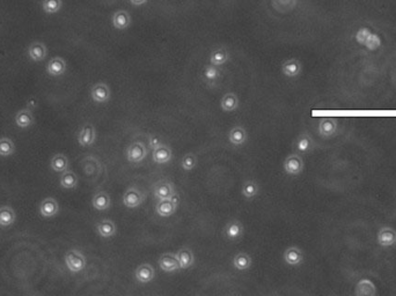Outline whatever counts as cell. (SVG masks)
I'll return each mask as SVG.
<instances>
[{"label": "cell", "instance_id": "obj_1", "mask_svg": "<svg viewBox=\"0 0 396 296\" xmlns=\"http://www.w3.org/2000/svg\"><path fill=\"white\" fill-rule=\"evenodd\" d=\"M65 265L71 273H79L86 267V257L81 251L77 249L68 250L64 257Z\"/></svg>", "mask_w": 396, "mask_h": 296}, {"label": "cell", "instance_id": "obj_2", "mask_svg": "<svg viewBox=\"0 0 396 296\" xmlns=\"http://www.w3.org/2000/svg\"><path fill=\"white\" fill-rule=\"evenodd\" d=\"M283 168L285 170V173H286L287 175H290V176H293V177L300 176L301 174H303L304 168H305L303 157H301L300 154H298V153L290 154V155H287V157L284 161Z\"/></svg>", "mask_w": 396, "mask_h": 296}, {"label": "cell", "instance_id": "obj_3", "mask_svg": "<svg viewBox=\"0 0 396 296\" xmlns=\"http://www.w3.org/2000/svg\"><path fill=\"white\" fill-rule=\"evenodd\" d=\"M145 200V194L142 193L140 189H138L137 186H130L126 189V191L123 194L122 201L123 205L128 208H137L144 202Z\"/></svg>", "mask_w": 396, "mask_h": 296}, {"label": "cell", "instance_id": "obj_4", "mask_svg": "<svg viewBox=\"0 0 396 296\" xmlns=\"http://www.w3.org/2000/svg\"><path fill=\"white\" fill-rule=\"evenodd\" d=\"M377 243L381 248H391L396 244V229L390 226H382L378 229Z\"/></svg>", "mask_w": 396, "mask_h": 296}, {"label": "cell", "instance_id": "obj_5", "mask_svg": "<svg viewBox=\"0 0 396 296\" xmlns=\"http://www.w3.org/2000/svg\"><path fill=\"white\" fill-rule=\"evenodd\" d=\"M318 135L326 139L333 138L337 135L338 132V120L334 117H323L320 119L318 123Z\"/></svg>", "mask_w": 396, "mask_h": 296}, {"label": "cell", "instance_id": "obj_6", "mask_svg": "<svg viewBox=\"0 0 396 296\" xmlns=\"http://www.w3.org/2000/svg\"><path fill=\"white\" fill-rule=\"evenodd\" d=\"M146 155H148V149L140 141H134L126 149V159L133 164L140 163L142 160H145Z\"/></svg>", "mask_w": 396, "mask_h": 296}, {"label": "cell", "instance_id": "obj_7", "mask_svg": "<svg viewBox=\"0 0 396 296\" xmlns=\"http://www.w3.org/2000/svg\"><path fill=\"white\" fill-rule=\"evenodd\" d=\"M91 97L94 102L97 104H104L109 102L112 97L109 86L105 82H97L91 89Z\"/></svg>", "mask_w": 396, "mask_h": 296}, {"label": "cell", "instance_id": "obj_8", "mask_svg": "<svg viewBox=\"0 0 396 296\" xmlns=\"http://www.w3.org/2000/svg\"><path fill=\"white\" fill-rule=\"evenodd\" d=\"M281 73L289 79H296L303 73V64L299 59L290 58L281 64Z\"/></svg>", "mask_w": 396, "mask_h": 296}, {"label": "cell", "instance_id": "obj_9", "mask_svg": "<svg viewBox=\"0 0 396 296\" xmlns=\"http://www.w3.org/2000/svg\"><path fill=\"white\" fill-rule=\"evenodd\" d=\"M27 55H28V58H29L31 62H35V63L43 62V60L46 59V57L48 56V48L43 42L36 40V42H32L29 44V47L27 49Z\"/></svg>", "mask_w": 396, "mask_h": 296}, {"label": "cell", "instance_id": "obj_10", "mask_svg": "<svg viewBox=\"0 0 396 296\" xmlns=\"http://www.w3.org/2000/svg\"><path fill=\"white\" fill-rule=\"evenodd\" d=\"M96 139V131L94 125L91 123H86L83 128L80 129L78 133V144L81 147H89Z\"/></svg>", "mask_w": 396, "mask_h": 296}, {"label": "cell", "instance_id": "obj_11", "mask_svg": "<svg viewBox=\"0 0 396 296\" xmlns=\"http://www.w3.org/2000/svg\"><path fill=\"white\" fill-rule=\"evenodd\" d=\"M67 65H66V60L62 57H54L49 60L46 67V71L48 73V75L52 76V78H58V76H62L65 74L66 72Z\"/></svg>", "mask_w": 396, "mask_h": 296}, {"label": "cell", "instance_id": "obj_12", "mask_svg": "<svg viewBox=\"0 0 396 296\" xmlns=\"http://www.w3.org/2000/svg\"><path fill=\"white\" fill-rule=\"evenodd\" d=\"M40 216L44 219H51L59 213V204L55 198L48 197L40 204Z\"/></svg>", "mask_w": 396, "mask_h": 296}, {"label": "cell", "instance_id": "obj_13", "mask_svg": "<svg viewBox=\"0 0 396 296\" xmlns=\"http://www.w3.org/2000/svg\"><path fill=\"white\" fill-rule=\"evenodd\" d=\"M177 209V198L174 196L170 199L159 200L156 206V212L159 217L161 218H169L176 212Z\"/></svg>", "mask_w": 396, "mask_h": 296}, {"label": "cell", "instance_id": "obj_14", "mask_svg": "<svg viewBox=\"0 0 396 296\" xmlns=\"http://www.w3.org/2000/svg\"><path fill=\"white\" fill-rule=\"evenodd\" d=\"M158 264L159 267H160L163 272L166 273H173V272H176L178 270H181L177 257L175 253H169V252L163 253L162 256L159 258Z\"/></svg>", "mask_w": 396, "mask_h": 296}, {"label": "cell", "instance_id": "obj_15", "mask_svg": "<svg viewBox=\"0 0 396 296\" xmlns=\"http://www.w3.org/2000/svg\"><path fill=\"white\" fill-rule=\"evenodd\" d=\"M377 294V285L369 278H362L354 286V295L357 296H375Z\"/></svg>", "mask_w": 396, "mask_h": 296}, {"label": "cell", "instance_id": "obj_16", "mask_svg": "<svg viewBox=\"0 0 396 296\" xmlns=\"http://www.w3.org/2000/svg\"><path fill=\"white\" fill-rule=\"evenodd\" d=\"M314 147H315V144H314L313 138L309 133L303 132L298 136L295 144L296 152L298 154H300L301 155V154L311 153L314 149Z\"/></svg>", "mask_w": 396, "mask_h": 296}, {"label": "cell", "instance_id": "obj_17", "mask_svg": "<svg viewBox=\"0 0 396 296\" xmlns=\"http://www.w3.org/2000/svg\"><path fill=\"white\" fill-rule=\"evenodd\" d=\"M304 252L299 246H289L283 253V259L290 266H299L304 262Z\"/></svg>", "mask_w": 396, "mask_h": 296}, {"label": "cell", "instance_id": "obj_18", "mask_svg": "<svg viewBox=\"0 0 396 296\" xmlns=\"http://www.w3.org/2000/svg\"><path fill=\"white\" fill-rule=\"evenodd\" d=\"M154 196L158 200L170 199L175 196L174 184L169 181H160L154 186Z\"/></svg>", "mask_w": 396, "mask_h": 296}, {"label": "cell", "instance_id": "obj_19", "mask_svg": "<svg viewBox=\"0 0 396 296\" xmlns=\"http://www.w3.org/2000/svg\"><path fill=\"white\" fill-rule=\"evenodd\" d=\"M112 24L116 30H126L131 24V15L128 11L118 10L112 16Z\"/></svg>", "mask_w": 396, "mask_h": 296}, {"label": "cell", "instance_id": "obj_20", "mask_svg": "<svg viewBox=\"0 0 396 296\" xmlns=\"http://www.w3.org/2000/svg\"><path fill=\"white\" fill-rule=\"evenodd\" d=\"M152 159L158 164H166L173 159V151L167 145H158L153 148Z\"/></svg>", "mask_w": 396, "mask_h": 296}, {"label": "cell", "instance_id": "obj_21", "mask_svg": "<svg viewBox=\"0 0 396 296\" xmlns=\"http://www.w3.org/2000/svg\"><path fill=\"white\" fill-rule=\"evenodd\" d=\"M134 277H136V280L138 282L149 283L156 277V272H154L152 265L145 263V264H140L137 267L136 271H134Z\"/></svg>", "mask_w": 396, "mask_h": 296}, {"label": "cell", "instance_id": "obj_22", "mask_svg": "<svg viewBox=\"0 0 396 296\" xmlns=\"http://www.w3.org/2000/svg\"><path fill=\"white\" fill-rule=\"evenodd\" d=\"M96 233L102 238H110L117 233V226L112 220H101L96 224Z\"/></svg>", "mask_w": 396, "mask_h": 296}, {"label": "cell", "instance_id": "obj_23", "mask_svg": "<svg viewBox=\"0 0 396 296\" xmlns=\"http://www.w3.org/2000/svg\"><path fill=\"white\" fill-rule=\"evenodd\" d=\"M243 226L239 220H231L224 228V234L230 241H236L243 235Z\"/></svg>", "mask_w": 396, "mask_h": 296}, {"label": "cell", "instance_id": "obj_24", "mask_svg": "<svg viewBox=\"0 0 396 296\" xmlns=\"http://www.w3.org/2000/svg\"><path fill=\"white\" fill-rule=\"evenodd\" d=\"M14 123L19 129H28L34 124V116L29 109H21L15 113Z\"/></svg>", "mask_w": 396, "mask_h": 296}, {"label": "cell", "instance_id": "obj_25", "mask_svg": "<svg viewBox=\"0 0 396 296\" xmlns=\"http://www.w3.org/2000/svg\"><path fill=\"white\" fill-rule=\"evenodd\" d=\"M175 255H176L181 270H188L194 265L195 256H194L193 250H191L190 248L183 246V248L177 250V252Z\"/></svg>", "mask_w": 396, "mask_h": 296}, {"label": "cell", "instance_id": "obj_26", "mask_svg": "<svg viewBox=\"0 0 396 296\" xmlns=\"http://www.w3.org/2000/svg\"><path fill=\"white\" fill-rule=\"evenodd\" d=\"M220 108L225 112H234L239 108V97L234 93H226L220 100Z\"/></svg>", "mask_w": 396, "mask_h": 296}, {"label": "cell", "instance_id": "obj_27", "mask_svg": "<svg viewBox=\"0 0 396 296\" xmlns=\"http://www.w3.org/2000/svg\"><path fill=\"white\" fill-rule=\"evenodd\" d=\"M112 205L110 196L105 191H100L94 194L92 199V206L96 210H107Z\"/></svg>", "mask_w": 396, "mask_h": 296}, {"label": "cell", "instance_id": "obj_28", "mask_svg": "<svg viewBox=\"0 0 396 296\" xmlns=\"http://www.w3.org/2000/svg\"><path fill=\"white\" fill-rule=\"evenodd\" d=\"M16 220V214L11 206H2L0 207V227L8 228L13 226Z\"/></svg>", "mask_w": 396, "mask_h": 296}, {"label": "cell", "instance_id": "obj_29", "mask_svg": "<svg viewBox=\"0 0 396 296\" xmlns=\"http://www.w3.org/2000/svg\"><path fill=\"white\" fill-rule=\"evenodd\" d=\"M50 168L52 172L62 174L64 172H66L68 169V159L66 155H64L62 153L55 154L54 156L51 157L50 161Z\"/></svg>", "mask_w": 396, "mask_h": 296}, {"label": "cell", "instance_id": "obj_30", "mask_svg": "<svg viewBox=\"0 0 396 296\" xmlns=\"http://www.w3.org/2000/svg\"><path fill=\"white\" fill-rule=\"evenodd\" d=\"M230 60V54L225 48H217L211 52L210 55V64L214 66H223Z\"/></svg>", "mask_w": 396, "mask_h": 296}, {"label": "cell", "instance_id": "obj_31", "mask_svg": "<svg viewBox=\"0 0 396 296\" xmlns=\"http://www.w3.org/2000/svg\"><path fill=\"white\" fill-rule=\"evenodd\" d=\"M247 131L242 126H234L230 131L228 135V140L233 146H241L247 141Z\"/></svg>", "mask_w": 396, "mask_h": 296}, {"label": "cell", "instance_id": "obj_32", "mask_svg": "<svg viewBox=\"0 0 396 296\" xmlns=\"http://www.w3.org/2000/svg\"><path fill=\"white\" fill-rule=\"evenodd\" d=\"M78 176L76 175L73 172L66 170V172L62 173V176L59 178V185L60 188L64 190H73L78 186Z\"/></svg>", "mask_w": 396, "mask_h": 296}, {"label": "cell", "instance_id": "obj_33", "mask_svg": "<svg viewBox=\"0 0 396 296\" xmlns=\"http://www.w3.org/2000/svg\"><path fill=\"white\" fill-rule=\"evenodd\" d=\"M251 264V257L246 252H239L238 255H235V257L233 258V266L234 269L238 271H247L250 269Z\"/></svg>", "mask_w": 396, "mask_h": 296}, {"label": "cell", "instance_id": "obj_34", "mask_svg": "<svg viewBox=\"0 0 396 296\" xmlns=\"http://www.w3.org/2000/svg\"><path fill=\"white\" fill-rule=\"evenodd\" d=\"M298 0H271V5L279 13H290L295 10Z\"/></svg>", "mask_w": 396, "mask_h": 296}, {"label": "cell", "instance_id": "obj_35", "mask_svg": "<svg viewBox=\"0 0 396 296\" xmlns=\"http://www.w3.org/2000/svg\"><path fill=\"white\" fill-rule=\"evenodd\" d=\"M260 192V186L255 181H246L241 189V194L246 198V199H254V198Z\"/></svg>", "mask_w": 396, "mask_h": 296}, {"label": "cell", "instance_id": "obj_36", "mask_svg": "<svg viewBox=\"0 0 396 296\" xmlns=\"http://www.w3.org/2000/svg\"><path fill=\"white\" fill-rule=\"evenodd\" d=\"M15 153V145L13 140L7 137L0 138V156L8 157Z\"/></svg>", "mask_w": 396, "mask_h": 296}, {"label": "cell", "instance_id": "obj_37", "mask_svg": "<svg viewBox=\"0 0 396 296\" xmlns=\"http://www.w3.org/2000/svg\"><path fill=\"white\" fill-rule=\"evenodd\" d=\"M203 75H204V80H205L206 82L214 83L215 81L220 78V75H222V71L219 70L218 66H214V65L210 64V65H206L205 68H204Z\"/></svg>", "mask_w": 396, "mask_h": 296}, {"label": "cell", "instance_id": "obj_38", "mask_svg": "<svg viewBox=\"0 0 396 296\" xmlns=\"http://www.w3.org/2000/svg\"><path fill=\"white\" fill-rule=\"evenodd\" d=\"M63 7V0H43L42 10L46 14L52 15L60 12Z\"/></svg>", "mask_w": 396, "mask_h": 296}, {"label": "cell", "instance_id": "obj_39", "mask_svg": "<svg viewBox=\"0 0 396 296\" xmlns=\"http://www.w3.org/2000/svg\"><path fill=\"white\" fill-rule=\"evenodd\" d=\"M197 165V156L194 153H187L181 160V167L186 172H191Z\"/></svg>", "mask_w": 396, "mask_h": 296}, {"label": "cell", "instance_id": "obj_40", "mask_svg": "<svg viewBox=\"0 0 396 296\" xmlns=\"http://www.w3.org/2000/svg\"><path fill=\"white\" fill-rule=\"evenodd\" d=\"M372 30L370 29V28L367 27H362L359 28V29L356 31V34H354V39H356V42L359 44V46H365L366 40L369 39V37L371 36V34H372Z\"/></svg>", "mask_w": 396, "mask_h": 296}, {"label": "cell", "instance_id": "obj_41", "mask_svg": "<svg viewBox=\"0 0 396 296\" xmlns=\"http://www.w3.org/2000/svg\"><path fill=\"white\" fill-rule=\"evenodd\" d=\"M381 44H382V42H381L380 36H379L378 34H375V32H372V34H371V36L369 37V39L366 40L364 47L369 51H377L378 49L381 47Z\"/></svg>", "mask_w": 396, "mask_h": 296}, {"label": "cell", "instance_id": "obj_42", "mask_svg": "<svg viewBox=\"0 0 396 296\" xmlns=\"http://www.w3.org/2000/svg\"><path fill=\"white\" fill-rule=\"evenodd\" d=\"M129 2L134 7H140L142 5H145V4H148L149 0H129Z\"/></svg>", "mask_w": 396, "mask_h": 296}]
</instances>
